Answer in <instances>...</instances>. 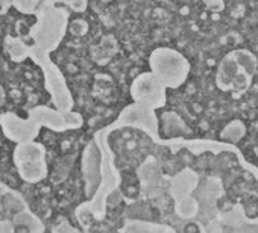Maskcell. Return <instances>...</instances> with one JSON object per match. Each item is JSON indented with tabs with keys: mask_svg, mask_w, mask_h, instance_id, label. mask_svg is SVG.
<instances>
[{
	"mask_svg": "<svg viewBox=\"0 0 258 233\" xmlns=\"http://www.w3.org/2000/svg\"><path fill=\"white\" fill-rule=\"evenodd\" d=\"M152 73L157 74L164 85L176 88L182 85L188 76L190 64L178 52L169 47H158L149 56Z\"/></svg>",
	"mask_w": 258,
	"mask_h": 233,
	"instance_id": "2",
	"label": "cell"
},
{
	"mask_svg": "<svg viewBox=\"0 0 258 233\" xmlns=\"http://www.w3.org/2000/svg\"><path fill=\"white\" fill-rule=\"evenodd\" d=\"M202 2L211 11H223V8H225L223 0H202Z\"/></svg>",
	"mask_w": 258,
	"mask_h": 233,
	"instance_id": "3",
	"label": "cell"
},
{
	"mask_svg": "<svg viewBox=\"0 0 258 233\" xmlns=\"http://www.w3.org/2000/svg\"><path fill=\"white\" fill-rule=\"evenodd\" d=\"M256 67L258 59L252 52L246 49L232 50L220 61L216 73V83L223 91L235 89L244 92L252 82Z\"/></svg>",
	"mask_w": 258,
	"mask_h": 233,
	"instance_id": "1",
	"label": "cell"
}]
</instances>
